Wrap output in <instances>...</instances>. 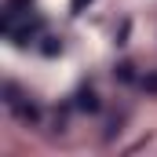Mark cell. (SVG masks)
Here are the masks:
<instances>
[{
    "mask_svg": "<svg viewBox=\"0 0 157 157\" xmlns=\"http://www.w3.org/2000/svg\"><path fill=\"white\" fill-rule=\"evenodd\" d=\"M143 88H150V91H157V77H146V80H143Z\"/></svg>",
    "mask_w": 157,
    "mask_h": 157,
    "instance_id": "obj_2",
    "label": "cell"
},
{
    "mask_svg": "<svg viewBox=\"0 0 157 157\" xmlns=\"http://www.w3.org/2000/svg\"><path fill=\"white\" fill-rule=\"evenodd\" d=\"M80 110H99V99L91 91H80Z\"/></svg>",
    "mask_w": 157,
    "mask_h": 157,
    "instance_id": "obj_1",
    "label": "cell"
}]
</instances>
